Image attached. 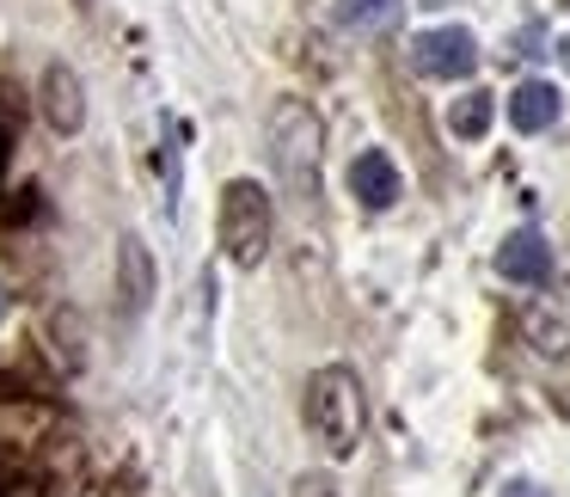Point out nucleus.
Here are the masks:
<instances>
[{
	"label": "nucleus",
	"mask_w": 570,
	"mask_h": 497,
	"mask_svg": "<svg viewBox=\"0 0 570 497\" xmlns=\"http://www.w3.org/2000/svg\"><path fill=\"white\" fill-rule=\"evenodd\" d=\"M7 313H13V295H7V283H0V325H7Z\"/></svg>",
	"instance_id": "15"
},
{
	"label": "nucleus",
	"mask_w": 570,
	"mask_h": 497,
	"mask_svg": "<svg viewBox=\"0 0 570 497\" xmlns=\"http://www.w3.org/2000/svg\"><path fill=\"white\" fill-rule=\"evenodd\" d=\"M124 289H129V308L148 313V301H154V259L136 246V240H124Z\"/></svg>",
	"instance_id": "12"
},
{
	"label": "nucleus",
	"mask_w": 570,
	"mask_h": 497,
	"mask_svg": "<svg viewBox=\"0 0 570 497\" xmlns=\"http://www.w3.org/2000/svg\"><path fill=\"white\" fill-rule=\"evenodd\" d=\"M43 124L56 136H80L87 129V87L68 62H50L43 68Z\"/></svg>",
	"instance_id": "8"
},
{
	"label": "nucleus",
	"mask_w": 570,
	"mask_h": 497,
	"mask_svg": "<svg viewBox=\"0 0 570 497\" xmlns=\"http://www.w3.org/2000/svg\"><path fill=\"white\" fill-rule=\"evenodd\" d=\"M558 111H564V99H558L552 80H521V87L509 92V124H515L521 136H540V129H552Z\"/></svg>",
	"instance_id": "9"
},
{
	"label": "nucleus",
	"mask_w": 570,
	"mask_h": 497,
	"mask_svg": "<svg viewBox=\"0 0 570 497\" xmlns=\"http://www.w3.org/2000/svg\"><path fill=\"white\" fill-rule=\"evenodd\" d=\"M521 325H528V344L540 357H564L570 350V283H540V295L528 301Z\"/></svg>",
	"instance_id": "5"
},
{
	"label": "nucleus",
	"mask_w": 570,
	"mask_h": 497,
	"mask_svg": "<svg viewBox=\"0 0 570 497\" xmlns=\"http://www.w3.org/2000/svg\"><path fill=\"white\" fill-rule=\"evenodd\" d=\"M558 62H564V68H570V38H564V43H558Z\"/></svg>",
	"instance_id": "16"
},
{
	"label": "nucleus",
	"mask_w": 570,
	"mask_h": 497,
	"mask_svg": "<svg viewBox=\"0 0 570 497\" xmlns=\"http://www.w3.org/2000/svg\"><path fill=\"white\" fill-rule=\"evenodd\" d=\"M405 0H332V26L337 31H381L399 19Z\"/></svg>",
	"instance_id": "10"
},
{
	"label": "nucleus",
	"mask_w": 570,
	"mask_h": 497,
	"mask_svg": "<svg viewBox=\"0 0 570 497\" xmlns=\"http://www.w3.org/2000/svg\"><path fill=\"white\" fill-rule=\"evenodd\" d=\"M295 497H337V491H332V479H325V472H301Z\"/></svg>",
	"instance_id": "13"
},
{
	"label": "nucleus",
	"mask_w": 570,
	"mask_h": 497,
	"mask_svg": "<svg viewBox=\"0 0 570 497\" xmlns=\"http://www.w3.org/2000/svg\"><path fill=\"white\" fill-rule=\"evenodd\" d=\"M320 148H325V129L320 117L307 111L301 99H283L271 111V160L276 178L288 185V197H320Z\"/></svg>",
	"instance_id": "2"
},
{
	"label": "nucleus",
	"mask_w": 570,
	"mask_h": 497,
	"mask_svg": "<svg viewBox=\"0 0 570 497\" xmlns=\"http://www.w3.org/2000/svg\"><path fill=\"white\" fill-rule=\"evenodd\" d=\"M307 430L320 436L325 455H337V460L356 455L362 430H368V406H362L356 369H344V362L313 369V381H307Z\"/></svg>",
	"instance_id": "1"
},
{
	"label": "nucleus",
	"mask_w": 570,
	"mask_h": 497,
	"mask_svg": "<svg viewBox=\"0 0 570 497\" xmlns=\"http://www.w3.org/2000/svg\"><path fill=\"white\" fill-rule=\"evenodd\" d=\"M491 117H497V99H491V92H460V99L448 105V129H454L460 142H484Z\"/></svg>",
	"instance_id": "11"
},
{
	"label": "nucleus",
	"mask_w": 570,
	"mask_h": 497,
	"mask_svg": "<svg viewBox=\"0 0 570 497\" xmlns=\"http://www.w3.org/2000/svg\"><path fill=\"white\" fill-rule=\"evenodd\" d=\"M411 68L423 80H466L479 68V38L466 26H435L411 38Z\"/></svg>",
	"instance_id": "4"
},
{
	"label": "nucleus",
	"mask_w": 570,
	"mask_h": 497,
	"mask_svg": "<svg viewBox=\"0 0 570 497\" xmlns=\"http://www.w3.org/2000/svg\"><path fill=\"white\" fill-rule=\"evenodd\" d=\"M497 276H503V283H521V289L552 283V240H546L540 227H515V234L497 246Z\"/></svg>",
	"instance_id": "6"
},
{
	"label": "nucleus",
	"mask_w": 570,
	"mask_h": 497,
	"mask_svg": "<svg viewBox=\"0 0 570 497\" xmlns=\"http://www.w3.org/2000/svg\"><path fill=\"white\" fill-rule=\"evenodd\" d=\"M271 227H276L271 191H264L258 178H234V185L222 191V215H215L222 252L239 271H252V264H264V252H271Z\"/></svg>",
	"instance_id": "3"
},
{
	"label": "nucleus",
	"mask_w": 570,
	"mask_h": 497,
	"mask_svg": "<svg viewBox=\"0 0 570 497\" xmlns=\"http://www.w3.org/2000/svg\"><path fill=\"white\" fill-rule=\"evenodd\" d=\"M497 497H546V491H540V485H533V479H509V485H503V491H497Z\"/></svg>",
	"instance_id": "14"
},
{
	"label": "nucleus",
	"mask_w": 570,
	"mask_h": 497,
	"mask_svg": "<svg viewBox=\"0 0 570 497\" xmlns=\"http://www.w3.org/2000/svg\"><path fill=\"white\" fill-rule=\"evenodd\" d=\"M344 185H350V197H356L362 209H393V203L405 197V178H399V166H393L386 148H362L356 160H350Z\"/></svg>",
	"instance_id": "7"
}]
</instances>
